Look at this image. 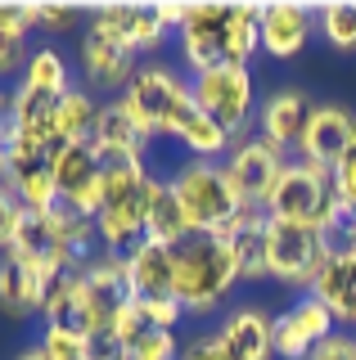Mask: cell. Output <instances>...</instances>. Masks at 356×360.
<instances>
[{
  "instance_id": "obj_26",
  "label": "cell",
  "mask_w": 356,
  "mask_h": 360,
  "mask_svg": "<svg viewBox=\"0 0 356 360\" xmlns=\"http://www.w3.org/2000/svg\"><path fill=\"white\" fill-rule=\"evenodd\" d=\"M262 50V5H230V63H248Z\"/></svg>"
},
{
  "instance_id": "obj_18",
  "label": "cell",
  "mask_w": 356,
  "mask_h": 360,
  "mask_svg": "<svg viewBox=\"0 0 356 360\" xmlns=\"http://www.w3.org/2000/svg\"><path fill=\"white\" fill-rule=\"evenodd\" d=\"M91 18L104 22L108 32H117L136 54H149L167 41V27L158 22L153 5H99V9H91Z\"/></svg>"
},
{
  "instance_id": "obj_4",
  "label": "cell",
  "mask_w": 356,
  "mask_h": 360,
  "mask_svg": "<svg viewBox=\"0 0 356 360\" xmlns=\"http://www.w3.org/2000/svg\"><path fill=\"white\" fill-rule=\"evenodd\" d=\"M333 252H338V243L316 225H298V221L266 225V279H275L284 288H311Z\"/></svg>"
},
{
  "instance_id": "obj_1",
  "label": "cell",
  "mask_w": 356,
  "mask_h": 360,
  "mask_svg": "<svg viewBox=\"0 0 356 360\" xmlns=\"http://www.w3.org/2000/svg\"><path fill=\"white\" fill-rule=\"evenodd\" d=\"M239 257L226 234H190L176 248V302L190 315H208L239 284Z\"/></svg>"
},
{
  "instance_id": "obj_16",
  "label": "cell",
  "mask_w": 356,
  "mask_h": 360,
  "mask_svg": "<svg viewBox=\"0 0 356 360\" xmlns=\"http://www.w3.org/2000/svg\"><path fill=\"white\" fill-rule=\"evenodd\" d=\"M127 284H131L136 302L176 297V248L144 239L136 252H127Z\"/></svg>"
},
{
  "instance_id": "obj_31",
  "label": "cell",
  "mask_w": 356,
  "mask_h": 360,
  "mask_svg": "<svg viewBox=\"0 0 356 360\" xmlns=\"http://www.w3.org/2000/svg\"><path fill=\"white\" fill-rule=\"evenodd\" d=\"M131 360H181V352H176V333L149 329L140 342H131Z\"/></svg>"
},
{
  "instance_id": "obj_12",
  "label": "cell",
  "mask_w": 356,
  "mask_h": 360,
  "mask_svg": "<svg viewBox=\"0 0 356 360\" xmlns=\"http://www.w3.org/2000/svg\"><path fill=\"white\" fill-rule=\"evenodd\" d=\"M86 279V307H91V324L95 329H113L117 311L131 302V284H127V257L99 248L91 262L82 266Z\"/></svg>"
},
{
  "instance_id": "obj_41",
  "label": "cell",
  "mask_w": 356,
  "mask_h": 360,
  "mask_svg": "<svg viewBox=\"0 0 356 360\" xmlns=\"http://www.w3.org/2000/svg\"><path fill=\"white\" fill-rule=\"evenodd\" d=\"M5 153H9V122L0 117V176H5Z\"/></svg>"
},
{
  "instance_id": "obj_21",
  "label": "cell",
  "mask_w": 356,
  "mask_h": 360,
  "mask_svg": "<svg viewBox=\"0 0 356 360\" xmlns=\"http://www.w3.org/2000/svg\"><path fill=\"white\" fill-rule=\"evenodd\" d=\"M144 239L163 243V248H181L190 239V221H185V207L176 198L172 180H158L149 198V225H144Z\"/></svg>"
},
{
  "instance_id": "obj_28",
  "label": "cell",
  "mask_w": 356,
  "mask_h": 360,
  "mask_svg": "<svg viewBox=\"0 0 356 360\" xmlns=\"http://www.w3.org/2000/svg\"><path fill=\"white\" fill-rule=\"evenodd\" d=\"M333 194H338L343 212H348V225H343V239L338 243H348L352 234H356V144L348 149V158L333 167Z\"/></svg>"
},
{
  "instance_id": "obj_44",
  "label": "cell",
  "mask_w": 356,
  "mask_h": 360,
  "mask_svg": "<svg viewBox=\"0 0 356 360\" xmlns=\"http://www.w3.org/2000/svg\"><path fill=\"white\" fill-rule=\"evenodd\" d=\"M352 324H356V320H352Z\"/></svg>"
},
{
  "instance_id": "obj_2",
  "label": "cell",
  "mask_w": 356,
  "mask_h": 360,
  "mask_svg": "<svg viewBox=\"0 0 356 360\" xmlns=\"http://www.w3.org/2000/svg\"><path fill=\"white\" fill-rule=\"evenodd\" d=\"M172 189L185 207V221H190V234H230L239 225V217L248 212L243 194L235 189L226 162H203V158H190L185 167H176Z\"/></svg>"
},
{
  "instance_id": "obj_3",
  "label": "cell",
  "mask_w": 356,
  "mask_h": 360,
  "mask_svg": "<svg viewBox=\"0 0 356 360\" xmlns=\"http://www.w3.org/2000/svg\"><path fill=\"white\" fill-rule=\"evenodd\" d=\"M117 99L127 104V112L136 117V127L149 135V140H153V135H172V140H176L181 122L198 108L190 82L176 77L172 68H163V63H144Z\"/></svg>"
},
{
  "instance_id": "obj_40",
  "label": "cell",
  "mask_w": 356,
  "mask_h": 360,
  "mask_svg": "<svg viewBox=\"0 0 356 360\" xmlns=\"http://www.w3.org/2000/svg\"><path fill=\"white\" fill-rule=\"evenodd\" d=\"M153 14H158V22L167 27V37H172V32H181V27H185V18H190V5H176V0H158V5H153Z\"/></svg>"
},
{
  "instance_id": "obj_32",
  "label": "cell",
  "mask_w": 356,
  "mask_h": 360,
  "mask_svg": "<svg viewBox=\"0 0 356 360\" xmlns=\"http://www.w3.org/2000/svg\"><path fill=\"white\" fill-rule=\"evenodd\" d=\"M149 329H153V324H149V315H144V302H136V297H131L127 307L117 311V320H113V333H117L127 347H131V342H140V338L149 333Z\"/></svg>"
},
{
  "instance_id": "obj_23",
  "label": "cell",
  "mask_w": 356,
  "mask_h": 360,
  "mask_svg": "<svg viewBox=\"0 0 356 360\" xmlns=\"http://www.w3.org/2000/svg\"><path fill=\"white\" fill-rule=\"evenodd\" d=\"M99 99L91 90H68L63 95L59 112H54V131H59V144H95V131H99Z\"/></svg>"
},
{
  "instance_id": "obj_37",
  "label": "cell",
  "mask_w": 356,
  "mask_h": 360,
  "mask_svg": "<svg viewBox=\"0 0 356 360\" xmlns=\"http://www.w3.org/2000/svg\"><path fill=\"white\" fill-rule=\"evenodd\" d=\"M144 315H149V324H153V329H167V333H172L176 324H181L185 307H181L176 297H163V302H144Z\"/></svg>"
},
{
  "instance_id": "obj_38",
  "label": "cell",
  "mask_w": 356,
  "mask_h": 360,
  "mask_svg": "<svg viewBox=\"0 0 356 360\" xmlns=\"http://www.w3.org/2000/svg\"><path fill=\"white\" fill-rule=\"evenodd\" d=\"M307 360H356V338L352 333H329Z\"/></svg>"
},
{
  "instance_id": "obj_14",
  "label": "cell",
  "mask_w": 356,
  "mask_h": 360,
  "mask_svg": "<svg viewBox=\"0 0 356 360\" xmlns=\"http://www.w3.org/2000/svg\"><path fill=\"white\" fill-rule=\"evenodd\" d=\"M311 112H316V104H311L303 90H293V86L271 90V95L258 104V135L266 144H275L280 153L298 149L307 127H311Z\"/></svg>"
},
{
  "instance_id": "obj_19",
  "label": "cell",
  "mask_w": 356,
  "mask_h": 360,
  "mask_svg": "<svg viewBox=\"0 0 356 360\" xmlns=\"http://www.w3.org/2000/svg\"><path fill=\"white\" fill-rule=\"evenodd\" d=\"M307 292L325 302L338 324H352L356 320V252H352V248H338Z\"/></svg>"
},
{
  "instance_id": "obj_42",
  "label": "cell",
  "mask_w": 356,
  "mask_h": 360,
  "mask_svg": "<svg viewBox=\"0 0 356 360\" xmlns=\"http://www.w3.org/2000/svg\"><path fill=\"white\" fill-rule=\"evenodd\" d=\"M18 360H50V356H46V347H41V342H37V347H27V352H23V356H18Z\"/></svg>"
},
{
  "instance_id": "obj_9",
  "label": "cell",
  "mask_w": 356,
  "mask_h": 360,
  "mask_svg": "<svg viewBox=\"0 0 356 360\" xmlns=\"http://www.w3.org/2000/svg\"><path fill=\"white\" fill-rule=\"evenodd\" d=\"M82 68H86V77H91V86L127 90L131 77L140 72V54L131 50L117 32H108L104 22L91 18V27H86V37H82Z\"/></svg>"
},
{
  "instance_id": "obj_43",
  "label": "cell",
  "mask_w": 356,
  "mask_h": 360,
  "mask_svg": "<svg viewBox=\"0 0 356 360\" xmlns=\"http://www.w3.org/2000/svg\"><path fill=\"white\" fill-rule=\"evenodd\" d=\"M343 248H352V252H356V234H352V239H348V243H343Z\"/></svg>"
},
{
  "instance_id": "obj_20",
  "label": "cell",
  "mask_w": 356,
  "mask_h": 360,
  "mask_svg": "<svg viewBox=\"0 0 356 360\" xmlns=\"http://www.w3.org/2000/svg\"><path fill=\"white\" fill-rule=\"evenodd\" d=\"M95 149L108 153V158H144V149H149V135L136 127V117L127 112L122 99H108V104L99 108Z\"/></svg>"
},
{
  "instance_id": "obj_27",
  "label": "cell",
  "mask_w": 356,
  "mask_h": 360,
  "mask_svg": "<svg viewBox=\"0 0 356 360\" xmlns=\"http://www.w3.org/2000/svg\"><path fill=\"white\" fill-rule=\"evenodd\" d=\"M316 22L333 50H356V0H329V5H320Z\"/></svg>"
},
{
  "instance_id": "obj_13",
  "label": "cell",
  "mask_w": 356,
  "mask_h": 360,
  "mask_svg": "<svg viewBox=\"0 0 356 360\" xmlns=\"http://www.w3.org/2000/svg\"><path fill=\"white\" fill-rule=\"evenodd\" d=\"M352 144H356V112L343 108V104H316L298 153H303V162H316L325 172H333L348 158Z\"/></svg>"
},
{
  "instance_id": "obj_30",
  "label": "cell",
  "mask_w": 356,
  "mask_h": 360,
  "mask_svg": "<svg viewBox=\"0 0 356 360\" xmlns=\"http://www.w3.org/2000/svg\"><path fill=\"white\" fill-rule=\"evenodd\" d=\"M50 360H82V347H86V333H72V329H59V324H46V338H41Z\"/></svg>"
},
{
  "instance_id": "obj_29",
  "label": "cell",
  "mask_w": 356,
  "mask_h": 360,
  "mask_svg": "<svg viewBox=\"0 0 356 360\" xmlns=\"http://www.w3.org/2000/svg\"><path fill=\"white\" fill-rule=\"evenodd\" d=\"M82 360H131V347L113 329H91L82 347Z\"/></svg>"
},
{
  "instance_id": "obj_36",
  "label": "cell",
  "mask_w": 356,
  "mask_h": 360,
  "mask_svg": "<svg viewBox=\"0 0 356 360\" xmlns=\"http://www.w3.org/2000/svg\"><path fill=\"white\" fill-rule=\"evenodd\" d=\"M77 22H82V14L68 5H37V27L46 32H72Z\"/></svg>"
},
{
  "instance_id": "obj_35",
  "label": "cell",
  "mask_w": 356,
  "mask_h": 360,
  "mask_svg": "<svg viewBox=\"0 0 356 360\" xmlns=\"http://www.w3.org/2000/svg\"><path fill=\"white\" fill-rule=\"evenodd\" d=\"M32 27H37V5H0V32L27 37Z\"/></svg>"
},
{
  "instance_id": "obj_10",
  "label": "cell",
  "mask_w": 356,
  "mask_h": 360,
  "mask_svg": "<svg viewBox=\"0 0 356 360\" xmlns=\"http://www.w3.org/2000/svg\"><path fill=\"white\" fill-rule=\"evenodd\" d=\"M176 37L194 77L217 63H230V5H190V18Z\"/></svg>"
},
{
  "instance_id": "obj_15",
  "label": "cell",
  "mask_w": 356,
  "mask_h": 360,
  "mask_svg": "<svg viewBox=\"0 0 356 360\" xmlns=\"http://www.w3.org/2000/svg\"><path fill=\"white\" fill-rule=\"evenodd\" d=\"M311 32H316V9L293 5V0H271L262 5V50L271 59H293L307 50Z\"/></svg>"
},
{
  "instance_id": "obj_5",
  "label": "cell",
  "mask_w": 356,
  "mask_h": 360,
  "mask_svg": "<svg viewBox=\"0 0 356 360\" xmlns=\"http://www.w3.org/2000/svg\"><path fill=\"white\" fill-rule=\"evenodd\" d=\"M190 90H194L198 112H208V117H212L217 127H226L235 140L248 131V122L258 117V90H253L248 63H217V68H208V72H198L190 82Z\"/></svg>"
},
{
  "instance_id": "obj_34",
  "label": "cell",
  "mask_w": 356,
  "mask_h": 360,
  "mask_svg": "<svg viewBox=\"0 0 356 360\" xmlns=\"http://www.w3.org/2000/svg\"><path fill=\"white\" fill-rule=\"evenodd\" d=\"M18 217H23V202H18V198H14V189L0 180V252H9V243H14Z\"/></svg>"
},
{
  "instance_id": "obj_25",
  "label": "cell",
  "mask_w": 356,
  "mask_h": 360,
  "mask_svg": "<svg viewBox=\"0 0 356 360\" xmlns=\"http://www.w3.org/2000/svg\"><path fill=\"white\" fill-rule=\"evenodd\" d=\"M23 86H32V90H41V95H54V99H63L72 90V82H68V63H63V54L59 50H32V59H27V72L18 77Z\"/></svg>"
},
{
  "instance_id": "obj_8",
  "label": "cell",
  "mask_w": 356,
  "mask_h": 360,
  "mask_svg": "<svg viewBox=\"0 0 356 360\" xmlns=\"http://www.w3.org/2000/svg\"><path fill=\"white\" fill-rule=\"evenodd\" d=\"M50 176L59 185V198L82 207L86 217H99V176H104V158L95 144H59L50 153Z\"/></svg>"
},
{
  "instance_id": "obj_24",
  "label": "cell",
  "mask_w": 356,
  "mask_h": 360,
  "mask_svg": "<svg viewBox=\"0 0 356 360\" xmlns=\"http://www.w3.org/2000/svg\"><path fill=\"white\" fill-rule=\"evenodd\" d=\"M176 140H181L194 158H203V162H226V153L235 149V135H230L226 127H217V122L208 117V112H198V108L181 122Z\"/></svg>"
},
{
  "instance_id": "obj_17",
  "label": "cell",
  "mask_w": 356,
  "mask_h": 360,
  "mask_svg": "<svg viewBox=\"0 0 356 360\" xmlns=\"http://www.w3.org/2000/svg\"><path fill=\"white\" fill-rule=\"evenodd\" d=\"M271 324H275V315H266L262 307H239L221 320L217 338H221L230 360H271L275 356Z\"/></svg>"
},
{
  "instance_id": "obj_39",
  "label": "cell",
  "mask_w": 356,
  "mask_h": 360,
  "mask_svg": "<svg viewBox=\"0 0 356 360\" xmlns=\"http://www.w3.org/2000/svg\"><path fill=\"white\" fill-rule=\"evenodd\" d=\"M181 360H230L217 333H198L190 347H181Z\"/></svg>"
},
{
  "instance_id": "obj_11",
  "label": "cell",
  "mask_w": 356,
  "mask_h": 360,
  "mask_svg": "<svg viewBox=\"0 0 356 360\" xmlns=\"http://www.w3.org/2000/svg\"><path fill=\"white\" fill-rule=\"evenodd\" d=\"M59 262H27V257H0V311L9 320H27V315L46 311V288L54 279Z\"/></svg>"
},
{
  "instance_id": "obj_6",
  "label": "cell",
  "mask_w": 356,
  "mask_h": 360,
  "mask_svg": "<svg viewBox=\"0 0 356 360\" xmlns=\"http://www.w3.org/2000/svg\"><path fill=\"white\" fill-rule=\"evenodd\" d=\"M333 324H338V320H333V311L320 297H311V292H307L298 307H288L284 315H275V324H271L275 360H307L329 333H338Z\"/></svg>"
},
{
  "instance_id": "obj_7",
  "label": "cell",
  "mask_w": 356,
  "mask_h": 360,
  "mask_svg": "<svg viewBox=\"0 0 356 360\" xmlns=\"http://www.w3.org/2000/svg\"><path fill=\"white\" fill-rule=\"evenodd\" d=\"M288 158L275 149V144H266L262 135H239L235 149L226 153V172L235 180V189L243 194L248 207H262L266 194L275 189V180H280Z\"/></svg>"
},
{
  "instance_id": "obj_33",
  "label": "cell",
  "mask_w": 356,
  "mask_h": 360,
  "mask_svg": "<svg viewBox=\"0 0 356 360\" xmlns=\"http://www.w3.org/2000/svg\"><path fill=\"white\" fill-rule=\"evenodd\" d=\"M27 37H9V32H0V82H5V77H23L27 72Z\"/></svg>"
},
{
  "instance_id": "obj_22",
  "label": "cell",
  "mask_w": 356,
  "mask_h": 360,
  "mask_svg": "<svg viewBox=\"0 0 356 360\" xmlns=\"http://www.w3.org/2000/svg\"><path fill=\"white\" fill-rule=\"evenodd\" d=\"M266 225H271V217H266L262 207H248L239 217V225L226 234L230 248H235V257H239L243 279H266Z\"/></svg>"
}]
</instances>
